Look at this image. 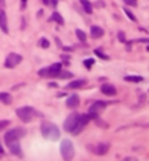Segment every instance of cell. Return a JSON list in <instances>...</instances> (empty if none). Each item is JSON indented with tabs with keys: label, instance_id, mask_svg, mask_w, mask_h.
<instances>
[{
	"label": "cell",
	"instance_id": "7",
	"mask_svg": "<svg viewBox=\"0 0 149 161\" xmlns=\"http://www.w3.org/2000/svg\"><path fill=\"white\" fill-rule=\"evenodd\" d=\"M21 61H22V56L21 54H18V53H10L6 57V60H5V66L9 67V69H13V67H16L21 63Z\"/></svg>",
	"mask_w": 149,
	"mask_h": 161
},
{
	"label": "cell",
	"instance_id": "8",
	"mask_svg": "<svg viewBox=\"0 0 149 161\" xmlns=\"http://www.w3.org/2000/svg\"><path fill=\"white\" fill-rule=\"evenodd\" d=\"M89 150H92V151H94L95 154H98V155H104V154H107V151L110 150V144L101 142V144H98V145L89 146Z\"/></svg>",
	"mask_w": 149,
	"mask_h": 161
},
{
	"label": "cell",
	"instance_id": "23",
	"mask_svg": "<svg viewBox=\"0 0 149 161\" xmlns=\"http://www.w3.org/2000/svg\"><path fill=\"white\" fill-rule=\"evenodd\" d=\"M94 63H95V60H94V59H88V60H85V61H83L85 67H88V69H89V67H92V66H94Z\"/></svg>",
	"mask_w": 149,
	"mask_h": 161
},
{
	"label": "cell",
	"instance_id": "11",
	"mask_svg": "<svg viewBox=\"0 0 149 161\" xmlns=\"http://www.w3.org/2000/svg\"><path fill=\"white\" fill-rule=\"evenodd\" d=\"M107 104H108V103H105V101H95V103L89 107V111H91V113H96V114H98V111L102 110V108H105Z\"/></svg>",
	"mask_w": 149,
	"mask_h": 161
},
{
	"label": "cell",
	"instance_id": "24",
	"mask_svg": "<svg viewBox=\"0 0 149 161\" xmlns=\"http://www.w3.org/2000/svg\"><path fill=\"white\" fill-rule=\"evenodd\" d=\"M95 54H96L98 57H101L102 60H108V59H110V57H108L107 54H104V53H102L101 50H95Z\"/></svg>",
	"mask_w": 149,
	"mask_h": 161
},
{
	"label": "cell",
	"instance_id": "10",
	"mask_svg": "<svg viewBox=\"0 0 149 161\" xmlns=\"http://www.w3.org/2000/svg\"><path fill=\"white\" fill-rule=\"evenodd\" d=\"M0 28H2V31L5 34L9 32V28H7V16H6V12L3 9L0 10Z\"/></svg>",
	"mask_w": 149,
	"mask_h": 161
},
{
	"label": "cell",
	"instance_id": "4",
	"mask_svg": "<svg viewBox=\"0 0 149 161\" xmlns=\"http://www.w3.org/2000/svg\"><path fill=\"white\" fill-rule=\"evenodd\" d=\"M16 114L23 123H29L38 113H37V110H34L32 107H22V108L16 110Z\"/></svg>",
	"mask_w": 149,
	"mask_h": 161
},
{
	"label": "cell",
	"instance_id": "2",
	"mask_svg": "<svg viewBox=\"0 0 149 161\" xmlns=\"http://www.w3.org/2000/svg\"><path fill=\"white\" fill-rule=\"evenodd\" d=\"M41 133L45 139H50V141H57L60 138V130L59 128L51 122H44L41 125Z\"/></svg>",
	"mask_w": 149,
	"mask_h": 161
},
{
	"label": "cell",
	"instance_id": "33",
	"mask_svg": "<svg viewBox=\"0 0 149 161\" xmlns=\"http://www.w3.org/2000/svg\"><path fill=\"white\" fill-rule=\"evenodd\" d=\"M43 2H44L45 5H48V3H50V0H43Z\"/></svg>",
	"mask_w": 149,
	"mask_h": 161
},
{
	"label": "cell",
	"instance_id": "6",
	"mask_svg": "<svg viewBox=\"0 0 149 161\" xmlns=\"http://www.w3.org/2000/svg\"><path fill=\"white\" fill-rule=\"evenodd\" d=\"M61 72V63H54L50 67H44L38 72L40 76H48V78H57Z\"/></svg>",
	"mask_w": 149,
	"mask_h": 161
},
{
	"label": "cell",
	"instance_id": "28",
	"mask_svg": "<svg viewBox=\"0 0 149 161\" xmlns=\"http://www.w3.org/2000/svg\"><path fill=\"white\" fill-rule=\"evenodd\" d=\"M132 43H149V38H139V40H134Z\"/></svg>",
	"mask_w": 149,
	"mask_h": 161
},
{
	"label": "cell",
	"instance_id": "15",
	"mask_svg": "<svg viewBox=\"0 0 149 161\" xmlns=\"http://www.w3.org/2000/svg\"><path fill=\"white\" fill-rule=\"evenodd\" d=\"M80 5L83 6V10L86 12V13H92L94 7H92V3L89 2V0H80Z\"/></svg>",
	"mask_w": 149,
	"mask_h": 161
},
{
	"label": "cell",
	"instance_id": "19",
	"mask_svg": "<svg viewBox=\"0 0 149 161\" xmlns=\"http://www.w3.org/2000/svg\"><path fill=\"white\" fill-rule=\"evenodd\" d=\"M123 10H124V13H126V16H127V18H129L130 21L136 22V16H134V15L132 13V10H130V9H127V7H124Z\"/></svg>",
	"mask_w": 149,
	"mask_h": 161
},
{
	"label": "cell",
	"instance_id": "22",
	"mask_svg": "<svg viewBox=\"0 0 149 161\" xmlns=\"http://www.w3.org/2000/svg\"><path fill=\"white\" fill-rule=\"evenodd\" d=\"M60 78H72L73 76V73L72 72H66V70H63L61 69V72H60V75H59Z\"/></svg>",
	"mask_w": 149,
	"mask_h": 161
},
{
	"label": "cell",
	"instance_id": "26",
	"mask_svg": "<svg viewBox=\"0 0 149 161\" xmlns=\"http://www.w3.org/2000/svg\"><path fill=\"white\" fill-rule=\"evenodd\" d=\"M124 3H126L127 6H136L138 5V0H123Z\"/></svg>",
	"mask_w": 149,
	"mask_h": 161
},
{
	"label": "cell",
	"instance_id": "17",
	"mask_svg": "<svg viewBox=\"0 0 149 161\" xmlns=\"http://www.w3.org/2000/svg\"><path fill=\"white\" fill-rule=\"evenodd\" d=\"M124 81H127V82H133V84H139V82H142V81H143V78H142V76H138V75H129V76L124 78Z\"/></svg>",
	"mask_w": 149,
	"mask_h": 161
},
{
	"label": "cell",
	"instance_id": "29",
	"mask_svg": "<svg viewBox=\"0 0 149 161\" xmlns=\"http://www.w3.org/2000/svg\"><path fill=\"white\" fill-rule=\"evenodd\" d=\"M5 7V0H0V10Z\"/></svg>",
	"mask_w": 149,
	"mask_h": 161
},
{
	"label": "cell",
	"instance_id": "21",
	"mask_svg": "<svg viewBox=\"0 0 149 161\" xmlns=\"http://www.w3.org/2000/svg\"><path fill=\"white\" fill-rule=\"evenodd\" d=\"M76 35H78V38H79L82 43H85V41H86V35H85V32H83V31L76 29Z\"/></svg>",
	"mask_w": 149,
	"mask_h": 161
},
{
	"label": "cell",
	"instance_id": "27",
	"mask_svg": "<svg viewBox=\"0 0 149 161\" xmlns=\"http://www.w3.org/2000/svg\"><path fill=\"white\" fill-rule=\"evenodd\" d=\"M118 40L121 43H126V35H124V32H118Z\"/></svg>",
	"mask_w": 149,
	"mask_h": 161
},
{
	"label": "cell",
	"instance_id": "5",
	"mask_svg": "<svg viewBox=\"0 0 149 161\" xmlns=\"http://www.w3.org/2000/svg\"><path fill=\"white\" fill-rule=\"evenodd\" d=\"M60 151H61V157L65 160H72L74 155V146L72 144L70 139H65L60 145Z\"/></svg>",
	"mask_w": 149,
	"mask_h": 161
},
{
	"label": "cell",
	"instance_id": "12",
	"mask_svg": "<svg viewBox=\"0 0 149 161\" xmlns=\"http://www.w3.org/2000/svg\"><path fill=\"white\" fill-rule=\"evenodd\" d=\"M66 106H67L69 108H76V107L79 106V97H78L76 94L70 95V97L67 98V101H66Z\"/></svg>",
	"mask_w": 149,
	"mask_h": 161
},
{
	"label": "cell",
	"instance_id": "34",
	"mask_svg": "<svg viewBox=\"0 0 149 161\" xmlns=\"http://www.w3.org/2000/svg\"><path fill=\"white\" fill-rule=\"evenodd\" d=\"M146 50H148V51H149V45H148V47H146Z\"/></svg>",
	"mask_w": 149,
	"mask_h": 161
},
{
	"label": "cell",
	"instance_id": "18",
	"mask_svg": "<svg viewBox=\"0 0 149 161\" xmlns=\"http://www.w3.org/2000/svg\"><path fill=\"white\" fill-rule=\"evenodd\" d=\"M0 101L3 104H10L12 103V97L7 92H0Z\"/></svg>",
	"mask_w": 149,
	"mask_h": 161
},
{
	"label": "cell",
	"instance_id": "20",
	"mask_svg": "<svg viewBox=\"0 0 149 161\" xmlns=\"http://www.w3.org/2000/svg\"><path fill=\"white\" fill-rule=\"evenodd\" d=\"M38 45H40L41 48H48V47H50V41H48L47 38H41V40L38 41Z\"/></svg>",
	"mask_w": 149,
	"mask_h": 161
},
{
	"label": "cell",
	"instance_id": "3",
	"mask_svg": "<svg viewBox=\"0 0 149 161\" xmlns=\"http://www.w3.org/2000/svg\"><path fill=\"white\" fill-rule=\"evenodd\" d=\"M19 139L18 136H9V135H5V142L6 145L9 146V150L12 154H15L18 157L22 155V151H21V145H19Z\"/></svg>",
	"mask_w": 149,
	"mask_h": 161
},
{
	"label": "cell",
	"instance_id": "9",
	"mask_svg": "<svg viewBox=\"0 0 149 161\" xmlns=\"http://www.w3.org/2000/svg\"><path fill=\"white\" fill-rule=\"evenodd\" d=\"M101 92L104 95H108V97H114L117 94V90H116V86L114 85H111V84H104L101 86Z\"/></svg>",
	"mask_w": 149,
	"mask_h": 161
},
{
	"label": "cell",
	"instance_id": "32",
	"mask_svg": "<svg viewBox=\"0 0 149 161\" xmlns=\"http://www.w3.org/2000/svg\"><path fill=\"white\" fill-rule=\"evenodd\" d=\"M51 3H53V5L56 6V5H57V0H51Z\"/></svg>",
	"mask_w": 149,
	"mask_h": 161
},
{
	"label": "cell",
	"instance_id": "30",
	"mask_svg": "<svg viewBox=\"0 0 149 161\" xmlns=\"http://www.w3.org/2000/svg\"><path fill=\"white\" fill-rule=\"evenodd\" d=\"M5 152V150H3V145H2V142H0V154H3Z\"/></svg>",
	"mask_w": 149,
	"mask_h": 161
},
{
	"label": "cell",
	"instance_id": "14",
	"mask_svg": "<svg viewBox=\"0 0 149 161\" xmlns=\"http://www.w3.org/2000/svg\"><path fill=\"white\" fill-rule=\"evenodd\" d=\"M85 84H86V81H85V79L72 81V82H69V84H67L66 88H67V90H76V88H80V86H83Z\"/></svg>",
	"mask_w": 149,
	"mask_h": 161
},
{
	"label": "cell",
	"instance_id": "16",
	"mask_svg": "<svg viewBox=\"0 0 149 161\" xmlns=\"http://www.w3.org/2000/svg\"><path fill=\"white\" fill-rule=\"evenodd\" d=\"M50 21H56L59 25H63V23H65L63 16H61L60 13H57V12H53V15H51V18H50Z\"/></svg>",
	"mask_w": 149,
	"mask_h": 161
},
{
	"label": "cell",
	"instance_id": "25",
	"mask_svg": "<svg viewBox=\"0 0 149 161\" xmlns=\"http://www.w3.org/2000/svg\"><path fill=\"white\" fill-rule=\"evenodd\" d=\"M9 125H10V122H9V120H0V130L5 129V128H7Z\"/></svg>",
	"mask_w": 149,
	"mask_h": 161
},
{
	"label": "cell",
	"instance_id": "13",
	"mask_svg": "<svg viewBox=\"0 0 149 161\" xmlns=\"http://www.w3.org/2000/svg\"><path fill=\"white\" fill-rule=\"evenodd\" d=\"M91 35H92V38H101V37L104 35V29L101 27L92 25L91 27Z\"/></svg>",
	"mask_w": 149,
	"mask_h": 161
},
{
	"label": "cell",
	"instance_id": "31",
	"mask_svg": "<svg viewBox=\"0 0 149 161\" xmlns=\"http://www.w3.org/2000/svg\"><path fill=\"white\" fill-rule=\"evenodd\" d=\"M25 5H27V0H22V6L25 7Z\"/></svg>",
	"mask_w": 149,
	"mask_h": 161
},
{
	"label": "cell",
	"instance_id": "1",
	"mask_svg": "<svg viewBox=\"0 0 149 161\" xmlns=\"http://www.w3.org/2000/svg\"><path fill=\"white\" fill-rule=\"evenodd\" d=\"M89 120H91L89 114H78V113H73V114H70L65 120L63 128H65L66 132H70L73 135H78L89 123Z\"/></svg>",
	"mask_w": 149,
	"mask_h": 161
}]
</instances>
